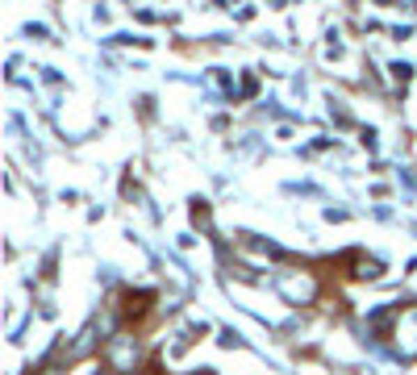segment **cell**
I'll list each match as a JSON object with an SVG mask.
<instances>
[{
  "instance_id": "6da1fadb",
  "label": "cell",
  "mask_w": 417,
  "mask_h": 375,
  "mask_svg": "<svg viewBox=\"0 0 417 375\" xmlns=\"http://www.w3.org/2000/svg\"><path fill=\"white\" fill-rule=\"evenodd\" d=\"M380 271H384V267H380L376 259H363V263H359V276H363V280H376Z\"/></svg>"
}]
</instances>
